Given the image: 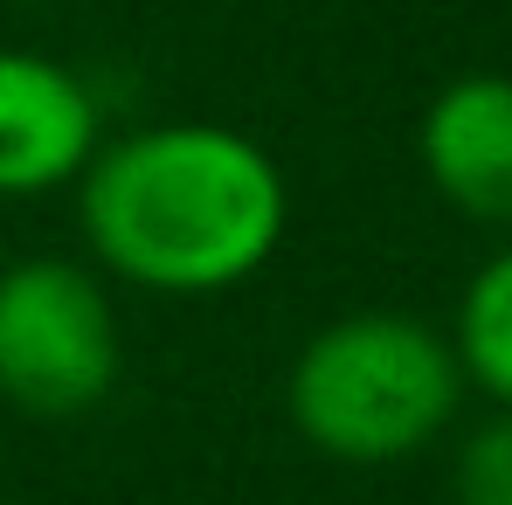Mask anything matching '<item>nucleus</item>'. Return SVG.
<instances>
[{
	"instance_id": "obj_5",
	"label": "nucleus",
	"mask_w": 512,
	"mask_h": 505,
	"mask_svg": "<svg viewBox=\"0 0 512 505\" xmlns=\"http://www.w3.org/2000/svg\"><path fill=\"white\" fill-rule=\"evenodd\" d=\"M416 153H423L429 187L471 215L512 229V77L506 70H471L429 97L423 125H416Z\"/></svg>"
},
{
	"instance_id": "obj_1",
	"label": "nucleus",
	"mask_w": 512,
	"mask_h": 505,
	"mask_svg": "<svg viewBox=\"0 0 512 505\" xmlns=\"http://www.w3.org/2000/svg\"><path fill=\"white\" fill-rule=\"evenodd\" d=\"M77 222L104 277L167 298H215L284 250L291 180L250 132L167 118L90 153L77 173Z\"/></svg>"
},
{
	"instance_id": "obj_6",
	"label": "nucleus",
	"mask_w": 512,
	"mask_h": 505,
	"mask_svg": "<svg viewBox=\"0 0 512 505\" xmlns=\"http://www.w3.org/2000/svg\"><path fill=\"white\" fill-rule=\"evenodd\" d=\"M450 346H457V367L471 388H485L499 409H512V243L492 250L464 298H457V326H450Z\"/></svg>"
},
{
	"instance_id": "obj_3",
	"label": "nucleus",
	"mask_w": 512,
	"mask_h": 505,
	"mask_svg": "<svg viewBox=\"0 0 512 505\" xmlns=\"http://www.w3.org/2000/svg\"><path fill=\"white\" fill-rule=\"evenodd\" d=\"M125 333L104 277L70 256H21L0 270V402L35 422H77L111 402Z\"/></svg>"
},
{
	"instance_id": "obj_7",
	"label": "nucleus",
	"mask_w": 512,
	"mask_h": 505,
	"mask_svg": "<svg viewBox=\"0 0 512 505\" xmlns=\"http://www.w3.org/2000/svg\"><path fill=\"white\" fill-rule=\"evenodd\" d=\"M450 499L457 505H512V409L478 422L450 457Z\"/></svg>"
},
{
	"instance_id": "obj_4",
	"label": "nucleus",
	"mask_w": 512,
	"mask_h": 505,
	"mask_svg": "<svg viewBox=\"0 0 512 505\" xmlns=\"http://www.w3.org/2000/svg\"><path fill=\"white\" fill-rule=\"evenodd\" d=\"M104 146V111L90 84L42 49H0V201H42L77 187Z\"/></svg>"
},
{
	"instance_id": "obj_2",
	"label": "nucleus",
	"mask_w": 512,
	"mask_h": 505,
	"mask_svg": "<svg viewBox=\"0 0 512 505\" xmlns=\"http://www.w3.org/2000/svg\"><path fill=\"white\" fill-rule=\"evenodd\" d=\"M464 367L450 333L416 312H346L298 346L284 374L291 429L353 471L423 457L464 409Z\"/></svg>"
}]
</instances>
